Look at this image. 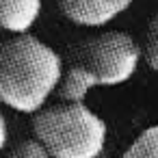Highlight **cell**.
<instances>
[{"label":"cell","instance_id":"obj_1","mask_svg":"<svg viewBox=\"0 0 158 158\" xmlns=\"http://www.w3.org/2000/svg\"><path fill=\"white\" fill-rule=\"evenodd\" d=\"M65 67L59 52L41 39L24 33L0 41V102L35 115L63 80Z\"/></svg>","mask_w":158,"mask_h":158},{"label":"cell","instance_id":"obj_2","mask_svg":"<svg viewBox=\"0 0 158 158\" xmlns=\"http://www.w3.org/2000/svg\"><path fill=\"white\" fill-rule=\"evenodd\" d=\"M143 59V48L123 31H108L80 41L69 56V65L59 85L61 102H85L98 87H119L128 82Z\"/></svg>","mask_w":158,"mask_h":158},{"label":"cell","instance_id":"obj_3","mask_svg":"<svg viewBox=\"0 0 158 158\" xmlns=\"http://www.w3.org/2000/svg\"><path fill=\"white\" fill-rule=\"evenodd\" d=\"M33 132L52 158H98L106 152V121L85 102L44 106L33 115Z\"/></svg>","mask_w":158,"mask_h":158},{"label":"cell","instance_id":"obj_4","mask_svg":"<svg viewBox=\"0 0 158 158\" xmlns=\"http://www.w3.org/2000/svg\"><path fill=\"white\" fill-rule=\"evenodd\" d=\"M132 2L134 0H59V7L76 26L100 28L128 11Z\"/></svg>","mask_w":158,"mask_h":158},{"label":"cell","instance_id":"obj_5","mask_svg":"<svg viewBox=\"0 0 158 158\" xmlns=\"http://www.w3.org/2000/svg\"><path fill=\"white\" fill-rule=\"evenodd\" d=\"M41 15V0H0V28L24 35Z\"/></svg>","mask_w":158,"mask_h":158},{"label":"cell","instance_id":"obj_6","mask_svg":"<svg viewBox=\"0 0 158 158\" xmlns=\"http://www.w3.org/2000/svg\"><path fill=\"white\" fill-rule=\"evenodd\" d=\"M121 158H158V123L145 128L126 147Z\"/></svg>","mask_w":158,"mask_h":158},{"label":"cell","instance_id":"obj_7","mask_svg":"<svg viewBox=\"0 0 158 158\" xmlns=\"http://www.w3.org/2000/svg\"><path fill=\"white\" fill-rule=\"evenodd\" d=\"M7 158H52V156L46 149V145L35 136V139H24V141L15 143L9 149Z\"/></svg>","mask_w":158,"mask_h":158},{"label":"cell","instance_id":"obj_8","mask_svg":"<svg viewBox=\"0 0 158 158\" xmlns=\"http://www.w3.org/2000/svg\"><path fill=\"white\" fill-rule=\"evenodd\" d=\"M143 59L154 72H158V13L147 24L145 44H143Z\"/></svg>","mask_w":158,"mask_h":158},{"label":"cell","instance_id":"obj_9","mask_svg":"<svg viewBox=\"0 0 158 158\" xmlns=\"http://www.w3.org/2000/svg\"><path fill=\"white\" fill-rule=\"evenodd\" d=\"M7 139H9V126H7V119H5L2 110H0V152L5 149V145H7Z\"/></svg>","mask_w":158,"mask_h":158},{"label":"cell","instance_id":"obj_10","mask_svg":"<svg viewBox=\"0 0 158 158\" xmlns=\"http://www.w3.org/2000/svg\"><path fill=\"white\" fill-rule=\"evenodd\" d=\"M98 158H108V154H106V152H104V154H100V156H98Z\"/></svg>","mask_w":158,"mask_h":158}]
</instances>
